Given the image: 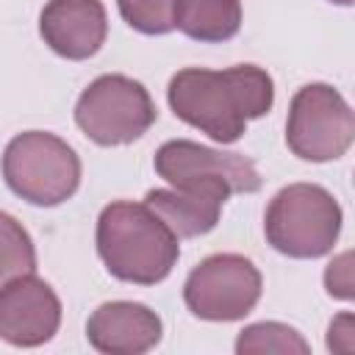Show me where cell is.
<instances>
[{
    "instance_id": "cell-11",
    "label": "cell",
    "mask_w": 355,
    "mask_h": 355,
    "mask_svg": "<svg viewBox=\"0 0 355 355\" xmlns=\"http://www.w3.org/2000/svg\"><path fill=\"white\" fill-rule=\"evenodd\" d=\"M39 33L55 55L86 61L105 44V6L100 0H47L39 14Z\"/></svg>"
},
{
    "instance_id": "cell-3",
    "label": "cell",
    "mask_w": 355,
    "mask_h": 355,
    "mask_svg": "<svg viewBox=\"0 0 355 355\" xmlns=\"http://www.w3.org/2000/svg\"><path fill=\"white\" fill-rule=\"evenodd\" d=\"M341 205L319 183H288L266 205L263 233L288 258H322L341 233Z\"/></svg>"
},
{
    "instance_id": "cell-12",
    "label": "cell",
    "mask_w": 355,
    "mask_h": 355,
    "mask_svg": "<svg viewBox=\"0 0 355 355\" xmlns=\"http://www.w3.org/2000/svg\"><path fill=\"white\" fill-rule=\"evenodd\" d=\"M161 316L130 300L103 302L86 322V338L97 352L105 355H141L161 341Z\"/></svg>"
},
{
    "instance_id": "cell-1",
    "label": "cell",
    "mask_w": 355,
    "mask_h": 355,
    "mask_svg": "<svg viewBox=\"0 0 355 355\" xmlns=\"http://www.w3.org/2000/svg\"><path fill=\"white\" fill-rule=\"evenodd\" d=\"M172 114L202 130L219 144H233L244 136L247 122L269 114L275 103L272 75L255 64L230 69L186 67L166 86Z\"/></svg>"
},
{
    "instance_id": "cell-10",
    "label": "cell",
    "mask_w": 355,
    "mask_h": 355,
    "mask_svg": "<svg viewBox=\"0 0 355 355\" xmlns=\"http://www.w3.org/2000/svg\"><path fill=\"white\" fill-rule=\"evenodd\" d=\"M230 194H236L230 180L200 178L172 189H153L147 191L144 205H150L178 239H194L216 227L222 205L227 202Z\"/></svg>"
},
{
    "instance_id": "cell-5",
    "label": "cell",
    "mask_w": 355,
    "mask_h": 355,
    "mask_svg": "<svg viewBox=\"0 0 355 355\" xmlns=\"http://www.w3.org/2000/svg\"><path fill=\"white\" fill-rule=\"evenodd\" d=\"M158 111L150 92L128 75L94 78L75 103V122L86 139L100 147L130 144L141 139Z\"/></svg>"
},
{
    "instance_id": "cell-6",
    "label": "cell",
    "mask_w": 355,
    "mask_h": 355,
    "mask_svg": "<svg viewBox=\"0 0 355 355\" xmlns=\"http://www.w3.org/2000/svg\"><path fill=\"white\" fill-rule=\"evenodd\" d=\"M355 139V114L344 94L330 83H308L297 89L286 119L288 150L311 164L341 158Z\"/></svg>"
},
{
    "instance_id": "cell-14",
    "label": "cell",
    "mask_w": 355,
    "mask_h": 355,
    "mask_svg": "<svg viewBox=\"0 0 355 355\" xmlns=\"http://www.w3.org/2000/svg\"><path fill=\"white\" fill-rule=\"evenodd\" d=\"M36 272V247L31 233L11 214L0 211V288L14 277Z\"/></svg>"
},
{
    "instance_id": "cell-4",
    "label": "cell",
    "mask_w": 355,
    "mask_h": 355,
    "mask_svg": "<svg viewBox=\"0 0 355 355\" xmlns=\"http://www.w3.org/2000/svg\"><path fill=\"white\" fill-rule=\"evenodd\" d=\"M6 186L31 205L53 208L67 202L80 186V158L55 133L25 130L3 150Z\"/></svg>"
},
{
    "instance_id": "cell-9",
    "label": "cell",
    "mask_w": 355,
    "mask_h": 355,
    "mask_svg": "<svg viewBox=\"0 0 355 355\" xmlns=\"http://www.w3.org/2000/svg\"><path fill=\"white\" fill-rule=\"evenodd\" d=\"M153 166L158 178H164L169 186H180L200 178H225L233 183L239 194H252L261 189V172L255 164L241 153H222L189 139H172L164 141L155 150Z\"/></svg>"
},
{
    "instance_id": "cell-8",
    "label": "cell",
    "mask_w": 355,
    "mask_h": 355,
    "mask_svg": "<svg viewBox=\"0 0 355 355\" xmlns=\"http://www.w3.org/2000/svg\"><path fill=\"white\" fill-rule=\"evenodd\" d=\"M61 327V300L42 277L22 275L0 288V338L11 347H42Z\"/></svg>"
},
{
    "instance_id": "cell-2",
    "label": "cell",
    "mask_w": 355,
    "mask_h": 355,
    "mask_svg": "<svg viewBox=\"0 0 355 355\" xmlns=\"http://www.w3.org/2000/svg\"><path fill=\"white\" fill-rule=\"evenodd\" d=\"M97 255L125 283L155 286L169 277L180 258V239L144 202L114 200L97 216Z\"/></svg>"
},
{
    "instance_id": "cell-17",
    "label": "cell",
    "mask_w": 355,
    "mask_h": 355,
    "mask_svg": "<svg viewBox=\"0 0 355 355\" xmlns=\"http://www.w3.org/2000/svg\"><path fill=\"white\" fill-rule=\"evenodd\" d=\"M349 258H352V252H341L336 261H330V266L324 272V286H327V294L330 297H338V300H349L352 297Z\"/></svg>"
},
{
    "instance_id": "cell-16",
    "label": "cell",
    "mask_w": 355,
    "mask_h": 355,
    "mask_svg": "<svg viewBox=\"0 0 355 355\" xmlns=\"http://www.w3.org/2000/svg\"><path fill=\"white\" fill-rule=\"evenodd\" d=\"M175 3L178 0H116L122 19L144 36L175 31Z\"/></svg>"
},
{
    "instance_id": "cell-15",
    "label": "cell",
    "mask_w": 355,
    "mask_h": 355,
    "mask_svg": "<svg viewBox=\"0 0 355 355\" xmlns=\"http://www.w3.org/2000/svg\"><path fill=\"white\" fill-rule=\"evenodd\" d=\"M236 352L239 355H252V352H280V355L300 352V355H305V352H311V347L294 327H288L283 322H255L239 333Z\"/></svg>"
},
{
    "instance_id": "cell-13",
    "label": "cell",
    "mask_w": 355,
    "mask_h": 355,
    "mask_svg": "<svg viewBox=\"0 0 355 355\" xmlns=\"http://www.w3.org/2000/svg\"><path fill=\"white\" fill-rule=\"evenodd\" d=\"M175 28L194 42H227L241 28V0H178Z\"/></svg>"
},
{
    "instance_id": "cell-18",
    "label": "cell",
    "mask_w": 355,
    "mask_h": 355,
    "mask_svg": "<svg viewBox=\"0 0 355 355\" xmlns=\"http://www.w3.org/2000/svg\"><path fill=\"white\" fill-rule=\"evenodd\" d=\"M330 3H336V6H352L355 0H330Z\"/></svg>"
},
{
    "instance_id": "cell-7",
    "label": "cell",
    "mask_w": 355,
    "mask_h": 355,
    "mask_svg": "<svg viewBox=\"0 0 355 355\" xmlns=\"http://www.w3.org/2000/svg\"><path fill=\"white\" fill-rule=\"evenodd\" d=\"M263 277L258 266L239 252L202 258L183 283L186 308L205 322H239L261 300Z\"/></svg>"
}]
</instances>
